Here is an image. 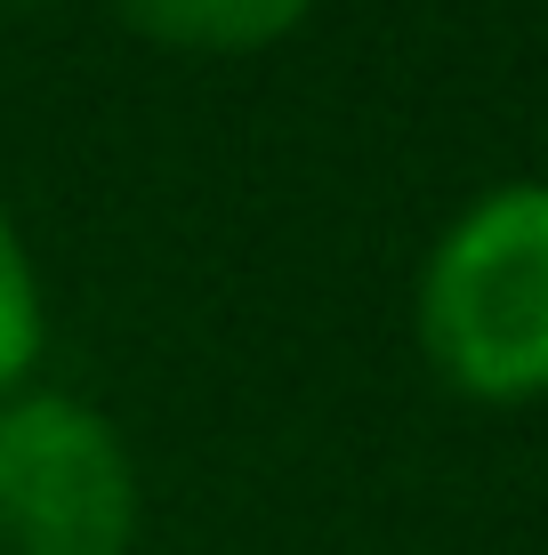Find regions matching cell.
Returning a JSON list of instances; mask_svg holds the SVG:
<instances>
[{
	"label": "cell",
	"mask_w": 548,
	"mask_h": 555,
	"mask_svg": "<svg viewBox=\"0 0 548 555\" xmlns=\"http://www.w3.org/2000/svg\"><path fill=\"white\" fill-rule=\"evenodd\" d=\"M145 41L162 49H194V56H234V49H267L315 0H113Z\"/></svg>",
	"instance_id": "3"
},
{
	"label": "cell",
	"mask_w": 548,
	"mask_h": 555,
	"mask_svg": "<svg viewBox=\"0 0 548 555\" xmlns=\"http://www.w3.org/2000/svg\"><path fill=\"white\" fill-rule=\"evenodd\" d=\"M33 354H41V282H33V258L16 242L9 209H0V403L25 395Z\"/></svg>",
	"instance_id": "4"
},
{
	"label": "cell",
	"mask_w": 548,
	"mask_h": 555,
	"mask_svg": "<svg viewBox=\"0 0 548 555\" xmlns=\"http://www.w3.org/2000/svg\"><path fill=\"white\" fill-rule=\"evenodd\" d=\"M420 347L476 403L548 395V185L468 202L420 266Z\"/></svg>",
	"instance_id": "1"
},
{
	"label": "cell",
	"mask_w": 548,
	"mask_h": 555,
	"mask_svg": "<svg viewBox=\"0 0 548 555\" xmlns=\"http://www.w3.org/2000/svg\"><path fill=\"white\" fill-rule=\"evenodd\" d=\"M138 467L81 395L0 403V555H129Z\"/></svg>",
	"instance_id": "2"
}]
</instances>
